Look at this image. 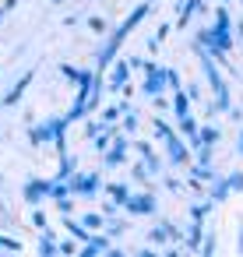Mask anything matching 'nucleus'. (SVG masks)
I'll return each mask as SVG.
<instances>
[{"instance_id":"7","label":"nucleus","mask_w":243,"mask_h":257,"mask_svg":"<svg viewBox=\"0 0 243 257\" xmlns=\"http://www.w3.org/2000/svg\"><path fill=\"white\" fill-rule=\"evenodd\" d=\"M127 215H152L159 204H155V197L152 194H127V201L120 204Z\"/></svg>"},{"instance_id":"2","label":"nucleus","mask_w":243,"mask_h":257,"mask_svg":"<svg viewBox=\"0 0 243 257\" xmlns=\"http://www.w3.org/2000/svg\"><path fill=\"white\" fill-rule=\"evenodd\" d=\"M64 183H67V190H71L74 197H95V194H102V187H106L99 173H71Z\"/></svg>"},{"instance_id":"32","label":"nucleus","mask_w":243,"mask_h":257,"mask_svg":"<svg viewBox=\"0 0 243 257\" xmlns=\"http://www.w3.org/2000/svg\"><path fill=\"white\" fill-rule=\"evenodd\" d=\"M236 250L243 253V229H239V239H236Z\"/></svg>"},{"instance_id":"17","label":"nucleus","mask_w":243,"mask_h":257,"mask_svg":"<svg viewBox=\"0 0 243 257\" xmlns=\"http://www.w3.org/2000/svg\"><path fill=\"white\" fill-rule=\"evenodd\" d=\"M102 190H109V201H113L116 208H120V204L127 201V194H131V190H127V183H106Z\"/></svg>"},{"instance_id":"1","label":"nucleus","mask_w":243,"mask_h":257,"mask_svg":"<svg viewBox=\"0 0 243 257\" xmlns=\"http://www.w3.org/2000/svg\"><path fill=\"white\" fill-rule=\"evenodd\" d=\"M197 43H204L215 57H222V53L232 50V22H229V11H225V8L215 11V25L204 29V32L197 36Z\"/></svg>"},{"instance_id":"3","label":"nucleus","mask_w":243,"mask_h":257,"mask_svg":"<svg viewBox=\"0 0 243 257\" xmlns=\"http://www.w3.org/2000/svg\"><path fill=\"white\" fill-rule=\"evenodd\" d=\"M64 127H67V120L64 116H57V120H46V123H39V127H32V145H57L60 152H64Z\"/></svg>"},{"instance_id":"11","label":"nucleus","mask_w":243,"mask_h":257,"mask_svg":"<svg viewBox=\"0 0 243 257\" xmlns=\"http://www.w3.org/2000/svg\"><path fill=\"white\" fill-rule=\"evenodd\" d=\"M109 236H102V232H88L85 236V246H78V253H85V257H92V253H109Z\"/></svg>"},{"instance_id":"29","label":"nucleus","mask_w":243,"mask_h":257,"mask_svg":"<svg viewBox=\"0 0 243 257\" xmlns=\"http://www.w3.org/2000/svg\"><path fill=\"white\" fill-rule=\"evenodd\" d=\"M116 113H120V109H116V106H109V109L102 113V123H109V120H116Z\"/></svg>"},{"instance_id":"4","label":"nucleus","mask_w":243,"mask_h":257,"mask_svg":"<svg viewBox=\"0 0 243 257\" xmlns=\"http://www.w3.org/2000/svg\"><path fill=\"white\" fill-rule=\"evenodd\" d=\"M166 88H169V67L145 64V85H141V92L155 99V95H166Z\"/></svg>"},{"instance_id":"27","label":"nucleus","mask_w":243,"mask_h":257,"mask_svg":"<svg viewBox=\"0 0 243 257\" xmlns=\"http://www.w3.org/2000/svg\"><path fill=\"white\" fill-rule=\"evenodd\" d=\"M88 29L99 32V36H106V22H102V18H88Z\"/></svg>"},{"instance_id":"21","label":"nucleus","mask_w":243,"mask_h":257,"mask_svg":"<svg viewBox=\"0 0 243 257\" xmlns=\"http://www.w3.org/2000/svg\"><path fill=\"white\" fill-rule=\"evenodd\" d=\"M197 4H201V0H183V8L176 11V15H180L176 22H180V25H187V22H190V15L197 11Z\"/></svg>"},{"instance_id":"28","label":"nucleus","mask_w":243,"mask_h":257,"mask_svg":"<svg viewBox=\"0 0 243 257\" xmlns=\"http://www.w3.org/2000/svg\"><path fill=\"white\" fill-rule=\"evenodd\" d=\"M57 253H78V246H74L71 239H60V243H57Z\"/></svg>"},{"instance_id":"6","label":"nucleus","mask_w":243,"mask_h":257,"mask_svg":"<svg viewBox=\"0 0 243 257\" xmlns=\"http://www.w3.org/2000/svg\"><path fill=\"white\" fill-rule=\"evenodd\" d=\"M162 145H166V155H169V162H173V166H187V162L194 159V155H190V148H187L176 134H166V138H162Z\"/></svg>"},{"instance_id":"26","label":"nucleus","mask_w":243,"mask_h":257,"mask_svg":"<svg viewBox=\"0 0 243 257\" xmlns=\"http://www.w3.org/2000/svg\"><path fill=\"white\" fill-rule=\"evenodd\" d=\"M32 225H36L39 232L46 229V215H43V208H39V204H36V211H32Z\"/></svg>"},{"instance_id":"8","label":"nucleus","mask_w":243,"mask_h":257,"mask_svg":"<svg viewBox=\"0 0 243 257\" xmlns=\"http://www.w3.org/2000/svg\"><path fill=\"white\" fill-rule=\"evenodd\" d=\"M106 71H109V81H106V85H109L113 92H120V88L127 85V78H131V60L116 57V60H113V64L106 67Z\"/></svg>"},{"instance_id":"31","label":"nucleus","mask_w":243,"mask_h":257,"mask_svg":"<svg viewBox=\"0 0 243 257\" xmlns=\"http://www.w3.org/2000/svg\"><path fill=\"white\" fill-rule=\"evenodd\" d=\"M236 152H239V155H243V131H239V134H236Z\"/></svg>"},{"instance_id":"19","label":"nucleus","mask_w":243,"mask_h":257,"mask_svg":"<svg viewBox=\"0 0 243 257\" xmlns=\"http://www.w3.org/2000/svg\"><path fill=\"white\" fill-rule=\"evenodd\" d=\"M229 197V187H225V180H215L211 183V194H208V201L211 204H218V201H225Z\"/></svg>"},{"instance_id":"12","label":"nucleus","mask_w":243,"mask_h":257,"mask_svg":"<svg viewBox=\"0 0 243 257\" xmlns=\"http://www.w3.org/2000/svg\"><path fill=\"white\" fill-rule=\"evenodd\" d=\"M148 11H152V4H138V8H134V11L127 15V22L120 25V32H124V36H131V32H134V29H138V25H141V22L148 18Z\"/></svg>"},{"instance_id":"20","label":"nucleus","mask_w":243,"mask_h":257,"mask_svg":"<svg viewBox=\"0 0 243 257\" xmlns=\"http://www.w3.org/2000/svg\"><path fill=\"white\" fill-rule=\"evenodd\" d=\"M173 113H176V116H183V113H190V95H183V92H176V95H173Z\"/></svg>"},{"instance_id":"22","label":"nucleus","mask_w":243,"mask_h":257,"mask_svg":"<svg viewBox=\"0 0 243 257\" xmlns=\"http://www.w3.org/2000/svg\"><path fill=\"white\" fill-rule=\"evenodd\" d=\"M39 253H46V257H53V253H57V239H53L46 229H43V239H39Z\"/></svg>"},{"instance_id":"14","label":"nucleus","mask_w":243,"mask_h":257,"mask_svg":"<svg viewBox=\"0 0 243 257\" xmlns=\"http://www.w3.org/2000/svg\"><path fill=\"white\" fill-rule=\"evenodd\" d=\"M29 85H32V74H22V81H18V85H15V88L4 95V106H15V102L25 95V88H29Z\"/></svg>"},{"instance_id":"9","label":"nucleus","mask_w":243,"mask_h":257,"mask_svg":"<svg viewBox=\"0 0 243 257\" xmlns=\"http://www.w3.org/2000/svg\"><path fill=\"white\" fill-rule=\"evenodd\" d=\"M127 155H131V145H127L124 138H113V141H109V148H106V159H102V162L113 169V166H124V162H127Z\"/></svg>"},{"instance_id":"5","label":"nucleus","mask_w":243,"mask_h":257,"mask_svg":"<svg viewBox=\"0 0 243 257\" xmlns=\"http://www.w3.org/2000/svg\"><path fill=\"white\" fill-rule=\"evenodd\" d=\"M124 39H127V36H124L120 29H113V32L106 36V43H102V50H99V57H95V67H99V71H106V67L116 60V53H120V43H124Z\"/></svg>"},{"instance_id":"15","label":"nucleus","mask_w":243,"mask_h":257,"mask_svg":"<svg viewBox=\"0 0 243 257\" xmlns=\"http://www.w3.org/2000/svg\"><path fill=\"white\" fill-rule=\"evenodd\" d=\"M190 141H194V145H215V141H218V127H208V123H204V127H197V134H194Z\"/></svg>"},{"instance_id":"24","label":"nucleus","mask_w":243,"mask_h":257,"mask_svg":"<svg viewBox=\"0 0 243 257\" xmlns=\"http://www.w3.org/2000/svg\"><path fill=\"white\" fill-rule=\"evenodd\" d=\"M0 253H22V243L11 236H0Z\"/></svg>"},{"instance_id":"25","label":"nucleus","mask_w":243,"mask_h":257,"mask_svg":"<svg viewBox=\"0 0 243 257\" xmlns=\"http://www.w3.org/2000/svg\"><path fill=\"white\" fill-rule=\"evenodd\" d=\"M92 141H95V148H99V152H106V148H109V141H113V134H99V131H95V134H92Z\"/></svg>"},{"instance_id":"23","label":"nucleus","mask_w":243,"mask_h":257,"mask_svg":"<svg viewBox=\"0 0 243 257\" xmlns=\"http://www.w3.org/2000/svg\"><path fill=\"white\" fill-rule=\"evenodd\" d=\"M225 187H229V194H243V169H236L232 176H225Z\"/></svg>"},{"instance_id":"13","label":"nucleus","mask_w":243,"mask_h":257,"mask_svg":"<svg viewBox=\"0 0 243 257\" xmlns=\"http://www.w3.org/2000/svg\"><path fill=\"white\" fill-rule=\"evenodd\" d=\"M78 222H81L88 232H99V229L106 225V215H99V211H81V215H78Z\"/></svg>"},{"instance_id":"33","label":"nucleus","mask_w":243,"mask_h":257,"mask_svg":"<svg viewBox=\"0 0 243 257\" xmlns=\"http://www.w3.org/2000/svg\"><path fill=\"white\" fill-rule=\"evenodd\" d=\"M4 15H8V8H0V22H4Z\"/></svg>"},{"instance_id":"10","label":"nucleus","mask_w":243,"mask_h":257,"mask_svg":"<svg viewBox=\"0 0 243 257\" xmlns=\"http://www.w3.org/2000/svg\"><path fill=\"white\" fill-rule=\"evenodd\" d=\"M22 197L36 208V204H43L46 197H50V180H29L25 183V190H22Z\"/></svg>"},{"instance_id":"34","label":"nucleus","mask_w":243,"mask_h":257,"mask_svg":"<svg viewBox=\"0 0 243 257\" xmlns=\"http://www.w3.org/2000/svg\"><path fill=\"white\" fill-rule=\"evenodd\" d=\"M239 39H243V25H239Z\"/></svg>"},{"instance_id":"16","label":"nucleus","mask_w":243,"mask_h":257,"mask_svg":"<svg viewBox=\"0 0 243 257\" xmlns=\"http://www.w3.org/2000/svg\"><path fill=\"white\" fill-rule=\"evenodd\" d=\"M71 173H78V159H74V155H64V152H60V169H57V176H53V180H67Z\"/></svg>"},{"instance_id":"18","label":"nucleus","mask_w":243,"mask_h":257,"mask_svg":"<svg viewBox=\"0 0 243 257\" xmlns=\"http://www.w3.org/2000/svg\"><path fill=\"white\" fill-rule=\"evenodd\" d=\"M176 123H180V134H183V138H194V134H197V120H194L190 113L176 116Z\"/></svg>"},{"instance_id":"30","label":"nucleus","mask_w":243,"mask_h":257,"mask_svg":"<svg viewBox=\"0 0 243 257\" xmlns=\"http://www.w3.org/2000/svg\"><path fill=\"white\" fill-rule=\"evenodd\" d=\"M124 127H127V131H134V127H138V116H134V113H127V116H124Z\"/></svg>"}]
</instances>
